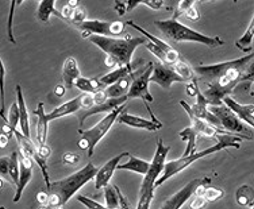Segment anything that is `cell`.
<instances>
[{
    "label": "cell",
    "instance_id": "cell-5",
    "mask_svg": "<svg viewBox=\"0 0 254 209\" xmlns=\"http://www.w3.org/2000/svg\"><path fill=\"white\" fill-rule=\"evenodd\" d=\"M154 23L157 29L160 30L166 38L172 39L175 42H197L208 48H218L225 44V41L220 39L219 37H208V35L201 34L196 30L181 25L180 22L172 18L166 20H156Z\"/></svg>",
    "mask_w": 254,
    "mask_h": 209
},
{
    "label": "cell",
    "instance_id": "cell-38",
    "mask_svg": "<svg viewBox=\"0 0 254 209\" xmlns=\"http://www.w3.org/2000/svg\"><path fill=\"white\" fill-rule=\"evenodd\" d=\"M225 196V192L219 188H215V186H207V189L204 192V197L207 201H216V200L222 199Z\"/></svg>",
    "mask_w": 254,
    "mask_h": 209
},
{
    "label": "cell",
    "instance_id": "cell-39",
    "mask_svg": "<svg viewBox=\"0 0 254 209\" xmlns=\"http://www.w3.org/2000/svg\"><path fill=\"white\" fill-rule=\"evenodd\" d=\"M195 4H196L195 0H183V1H180V3H179V5H177L176 12H175V14H173V16H172V19L177 20V18H179L181 14H186L187 11L190 10V7H193Z\"/></svg>",
    "mask_w": 254,
    "mask_h": 209
},
{
    "label": "cell",
    "instance_id": "cell-46",
    "mask_svg": "<svg viewBox=\"0 0 254 209\" xmlns=\"http://www.w3.org/2000/svg\"><path fill=\"white\" fill-rule=\"evenodd\" d=\"M93 100H95V105H100V104H103V103L107 102L108 96H107V93H106V89L93 93Z\"/></svg>",
    "mask_w": 254,
    "mask_h": 209
},
{
    "label": "cell",
    "instance_id": "cell-25",
    "mask_svg": "<svg viewBox=\"0 0 254 209\" xmlns=\"http://www.w3.org/2000/svg\"><path fill=\"white\" fill-rule=\"evenodd\" d=\"M134 68H126V66H123V68H118L114 69L113 72H110L106 76H103V77H99L100 80V83H102L103 88L106 89V88L111 87L115 83H118L119 80H122L123 77H127V76H130V74L134 73Z\"/></svg>",
    "mask_w": 254,
    "mask_h": 209
},
{
    "label": "cell",
    "instance_id": "cell-14",
    "mask_svg": "<svg viewBox=\"0 0 254 209\" xmlns=\"http://www.w3.org/2000/svg\"><path fill=\"white\" fill-rule=\"evenodd\" d=\"M128 156V153H121V154H118L114 158L108 160L107 163H104V165L99 169L98 175H96V178H95V188L96 189H102V188H106L108 186V182L111 180V177H113L114 171L117 170L118 166L121 163V160H122L123 157Z\"/></svg>",
    "mask_w": 254,
    "mask_h": 209
},
{
    "label": "cell",
    "instance_id": "cell-3",
    "mask_svg": "<svg viewBox=\"0 0 254 209\" xmlns=\"http://www.w3.org/2000/svg\"><path fill=\"white\" fill-rule=\"evenodd\" d=\"M99 169L91 162L84 166L73 174H70L66 178L60 181H54L48 186L50 196V205L53 208H61L64 204H66L70 197H73L84 185L89 182L93 178H96Z\"/></svg>",
    "mask_w": 254,
    "mask_h": 209
},
{
    "label": "cell",
    "instance_id": "cell-58",
    "mask_svg": "<svg viewBox=\"0 0 254 209\" xmlns=\"http://www.w3.org/2000/svg\"><path fill=\"white\" fill-rule=\"evenodd\" d=\"M54 209H63V208H54Z\"/></svg>",
    "mask_w": 254,
    "mask_h": 209
},
{
    "label": "cell",
    "instance_id": "cell-43",
    "mask_svg": "<svg viewBox=\"0 0 254 209\" xmlns=\"http://www.w3.org/2000/svg\"><path fill=\"white\" fill-rule=\"evenodd\" d=\"M87 20V11H85V8L84 7H78V8H76L74 10V15H73V19H72V23H73L74 26H78L81 25L83 22H85Z\"/></svg>",
    "mask_w": 254,
    "mask_h": 209
},
{
    "label": "cell",
    "instance_id": "cell-55",
    "mask_svg": "<svg viewBox=\"0 0 254 209\" xmlns=\"http://www.w3.org/2000/svg\"><path fill=\"white\" fill-rule=\"evenodd\" d=\"M0 141H1V143H0V147L3 149V147L7 146V143H8V141H10V139H8L7 136L1 135V134H0Z\"/></svg>",
    "mask_w": 254,
    "mask_h": 209
},
{
    "label": "cell",
    "instance_id": "cell-11",
    "mask_svg": "<svg viewBox=\"0 0 254 209\" xmlns=\"http://www.w3.org/2000/svg\"><path fill=\"white\" fill-rule=\"evenodd\" d=\"M204 181L205 177L204 178H196V180L190 181V182L184 185L180 190H177L175 195L171 196L169 199H166L165 201L162 203L161 207H160V209H180L192 196L195 195L196 189H197Z\"/></svg>",
    "mask_w": 254,
    "mask_h": 209
},
{
    "label": "cell",
    "instance_id": "cell-51",
    "mask_svg": "<svg viewBox=\"0 0 254 209\" xmlns=\"http://www.w3.org/2000/svg\"><path fill=\"white\" fill-rule=\"evenodd\" d=\"M50 153H52V150H50V147L48 146V145H44V146H38V154L44 159L48 160V158L50 157Z\"/></svg>",
    "mask_w": 254,
    "mask_h": 209
},
{
    "label": "cell",
    "instance_id": "cell-15",
    "mask_svg": "<svg viewBox=\"0 0 254 209\" xmlns=\"http://www.w3.org/2000/svg\"><path fill=\"white\" fill-rule=\"evenodd\" d=\"M223 104L229 108L230 111L234 112L242 122L254 128V104H240L238 102H235L231 96L223 99Z\"/></svg>",
    "mask_w": 254,
    "mask_h": 209
},
{
    "label": "cell",
    "instance_id": "cell-45",
    "mask_svg": "<svg viewBox=\"0 0 254 209\" xmlns=\"http://www.w3.org/2000/svg\"><path fill=\"white\" fill-rule=\"evenodd\" d=\"M207 203L208 201L205 200L204 196H196L190 204V209H203L207 205Z\"/></svg>",
    "mask_w": 254,
    "mask_h": 209
},
{
    "label": "cell",
    "instance_id": "cell-2",
    "mask_svg": "<svg viewBox=\"0 0 254 209\" xmlns=\"http://www.w3.org/2000/svg\"><path fill=\"white\" fill-rule=\"evenodd\" d=\"M89 41L96 45L107 54L106 57V66L108 68H132V54L139 45H146L145 37H135L132 38L127 35L126 38H110V37H100V35H91Z\"/></svg>",
    "mask_w": 254,
    "mask_h": 209
},
{
    "label": "cell",
    "instance_id": "cell-36",
    "mask_svg": "<svg viewBox=\"0 0 254 209\" xmlns=\"http://www.w3.org/2000/svg\"><path fill=\"white\" fill-rule=\"evenodd\" d=\"M20 123V113H19V105L18 103L15 102L12 105H11L10 113H8V124L12 127V130L16 131V126Z\"/></svg>",
    "mask_w": 254,
    "mask_h": 209
},
{
    "label": "cell",
    "instance_id": "cell-10",
    "mask_svg": "<svg viewBox=\"0 0 254 209\" xmlns=\"http://www.w3.org/2000/svg\"><path fill=\"white\" fill-rule=\"evenodd\" d=\"M126 23L122 22H103V20H85L77 27L81 31L83 38H89L91 35H100V37H110L111 35H121L125 33Z\"/></svg>",
    "mask_w": 254,
    "mask_h": 209
},
{
    "label": "cell",
    "instance_id": "cell-53",
    "mask_svg": "<svg viewBox=\"0 0 254 209\" xmlns=\"http://www.w3.org/2000/svg\"><path fill=\"white\" fill-rule=\"evenodd\" d=\"M1 135L7 136L8 139H11L12 135H15V131L12 130V127H11L10 124H5V126L1 127Z\"/></svg>",
    "mask_w": 254,
    "mask_h": 209
},
{
    "label": "cell",
    "instance_id": "cell-1",
    "mask_svg": "<svg viewBox=\"0 0 254 209\" xmlns=\"http://www.w3.org/2000/svg\"><path fill=\"white\" fill-rule=\"evenodd\" d=\"M253 59L254 53H250L234 61L196 66L195 73L197 78L208 87L203 95L210 105H223V99L230 96L234 88L240 85L246 66Z\"/></svg>",
    "mask_w": 254,
    "mask_h": 209
},
{
    "label": "cell",
    "instance_id": "cell-35",
    "mask_svg": "<svg viewBox=\"0 0 254 209\" xmlns=\"http://www.w3.org/2000/svg\"><path fill=\"white\" fill-rule=\"evenodd\" d=\"M4 63H3V59H0V115H1V119L4 120Z\"/></svg>",
    "mask_w": 254,
    "mask_h": 209
},
{
    "label": "cell",
    "instance_id": "cell-54",
    "mask_svg": "<svg viewBox=\"0 0 254 209\" xmlns=\"http://www.w3.org/2000/svg\"><path fill=\"white\" fill-rule=\"evenodd\" d=\"M66 92V87H64L63 84H60L57 87L54 88V95L57 96V98H63L64 95Z\"/></svg>",
    "mask_w": 254,
    "mask_h": 209
},
{
    "label": "cell",
    "instance_id": "cell-29",
    "mask_svg": "<svg viewBox=\"0 0 254 209\" xmlns=\"http://www.w3.org/2000/svg\"><path fill=\"white\" fill-rule=\"evenodd\" d=\"M74 87L78 88L81 92L91 93V95H93V93H96L99 92V91H103V89H104L102 83H100V80H99V77L96 78L80 77L77 81H76V84H74Z\"/></svg>",
    "mask_w": 254,
    "mask_h": 209
},
{
    "label": "cell",
    "instance_id": "cell-4",
    "mask_svg": "<svg viewBox=\"0 0 254 209\" xmlns=\"http://www.w3.org/2000/svg\"><path fill=\"white\" fill-rule=\"evenodd\" d=\"M240 142L241 138L234 135H218L216 136V143L212 145L208 149H205L203 151H196L193 154H190L188 157H180L179 159L169 160L165 163V169L162 171V175L157 180L156 188L161 186L165 181H168L169 178H172L173 175H176L177 173H180L184 169H187L188 166H190L192 163H195L196 160L201 159L204 157L210 156V154H214V153H218V151L223 150V149H227V147H234V149H240Z\"/></svg>",
    "mask_w": 254,
    "mask_h": 209
},
{
    "label": "cell",
    "instance_id": "cell-9",
    "mask_svg": "<svg viewBox=\"0 0 254 209\" xmlns=\"http://www.w3.org/2000/svg\"><path fill=\"white\" fill-rule=\"evenodd\" d=\"M153 69H154V63L147 62L143 68L134 70L131 74V87L130 91L127 93V98L130 99H142V102L145 105L147 103H152L153 99L152 93L149 92V83H150V77L153 74Z\"/></svg>",
    "mask_w": 254,
    "mask_h": 209
},
{
    "label": "cell",
    "instance_id": "cell-32",
    "mask_svg": "<svg viewBox=\"0 0 254 209\" xmlns=\"http://www.w3.org/2000/svg\"><path fill=\"white\" fill-rule=\"evenodd\" d=\"M19 151H12L10 157V181L11 184L15 185V188H18V184H19Z\"/></svg>",
    "mask_w": 254,
    "mask_h": 209
},
{
    "label": "cell",
    "instance_id": "cell-22",
    "mask_svg": "<svg viewBox=\"0 0 254 209\" xmlns=\"http://www.w3.org/2000/svg\"><path fill=\"white\" fill-rule=\"evenodd\" d=\"M16 103L19 105V113H20V132L26 136L30 138V124H29V112L26 107L25 98H23V92H22V87L19 84L16 85Z\"/></svg>",
    "mask_w": 254,
    "mask_h": 209
},
{
    "label": "cell",
    "instance_id": "cell-59",
    "mask_svg": "<svg viewBox=\"0 0 254 209\" xmlns=\"http://www.w3.org/2000/svg\"><path fill=\"white\" fill-rule=\"evenodd\" d=\"M250 209H254V207H252V208H250Z\"/></svg>",
    "mask_w": 254,
    "mask_h": 209
},
{
    "label": "cell",
    "instance_id": "cell-27",
    "mask_svg": "<svg viewBox=\"0 0 254 209\" xmlns=\"http://www.w3.org/2000/svg\"><path fill=\"white\" fill-rule=\"evenodd\" d=\"M52 15H56L57 18L64 19L63 14L54 8V0H44V1H41L38 5V11H37V18H38L41 22H45V23H46V22H49Z\"/></svg>",
    "mask_w": 254,
    "mask_h": 209
},
{
    "label": "cell",
    "instance_id": "cell-37",
    "mask_svg": "<svg viewBox=\"0 0 254 209\" xmlns=\"http://www.w3.org/2000/svg\"><path fill=\"white\" fill-rule=\"evenodd\" d=\"M20 1H12L11 3V7H10V16H8V39H10L11 44L16 45V39H15L14 37V30H12V27H14V14H15V7L16 5H19Z\"/></svg>",
    "mask_w": 254,
    "mask_h": 209
},
{
    "label": "cell",
    "instance_id": "cell-44",
    "mask_svg": "<svg viewBox=\"0 0 254 209\" xmlns=\"http://www.w3.org/2000/svg\"><path fill=\"white\" fill-rule=\"evenodd\" d=\"M80 159H81V157L78 156L77 153H65L63 157V162L66 165H76Z\"/></svg>",
    "mask_w": 254,
    "mask_h": 209
},
{
    "label": "cell",
    "instance_id": "cell-16",
    "mask_svg": "<svg viewBox=\"0 0 254 209\" xmlns=\"http://www.w3.org/2000/svg\"><path fill=\"white\" fill-rule=\"evenodd\" d=\"M19 151V150H18ZM33 159H30L26 156H23L19 151V165H20V174H19V184L15 192L14 203H19L20 197L23 195V190L27 186V184L33 177Z\"/></svg>",
    "mask_w": 254,
    "mask_h": 209
},
{
    "label": "cell",
    "instance_id": "cell-41",
    "mask_svg": "<svg viewBox=\"0 0 254 209\" xmlns=\"http://www.w3.org/2000/svg\"><path fill=\"white\" fill-rule=\"evenodd\" d=\"M0 174H1V180L10 181V158L7 157H1L0 158Z\"/></svg>",
    "mask_w": 254,
    "mask_h": 209
},
{
    "label": "cell",
    "instance_id": "cell-56",
    "mask_svg": "<svg viewBox=\"0 0 254 209\" xmlns=\"http://www.w3.org/2000/svg\"><path fill=\"white\" fill-rule=\"evenodd\" d=\"M68 4H69V7H72L73 10H76V8H78V7H80V5H78L77 0H72V1H69Z\"/></svg>",
    "mask_w": 254,
    "mask_h": 209
},
{
    "label": "cell",
    "instance_id": "cell-13",
    "mask_svg": "<svg viewBox=\"0 0 254 209\" xmlns=\"http://www.w3.org/2000/svg\"><path fill=\"white\" fill-rule=\"evenodd\" d=\"M127 100H128L127 96L119 99H108L107 102L103 103L100 105H95V107L89 108V109H81V111L77 113L78 122H80V128L84 126V120H85L87 117L92 116V115H96V113H102V112H108V113H110V112L115 111L117 108L125 105V103H126Z\"/></svg>",
    "mask_w": 254,
    "mask_h": 209
},
{
    "label": "cell",
    "instance_id": "cell-42",
    "mask_svg": "<svg viewBox=\"0 0 254 209\" xmlns=\"http://www.w3.org/2000/svg\"><path fill=\"white\" fill-rule=\"evenodd\" d=\"M76 199L87 207V209H108L106 205L99 204L98 201H95L92 199H88V197H85V196H77Z\"/></svg>",
    "mask_w": 254,
    "mask_h": 209
},
{
    "label": "cell",
    "instance_id": "cell-19",
    "mask_svg": "<svg viewBox=\"0 0 254 209\" xmlns=\"http://www.w3.org/2000/svg\"><path fill=\"white\" fill-rule=\"evenodd\" d=\"M118 123L121 124H126V126L134 127V128H141V130H147V131H157L162 127V123H154L152 120H147V119H143V117L134 116V115H130L127 112L123 111L119 116H118Z\"/></svg>",
    "mask_w": 254,
    "mask_h": 209
},
{
    "label": "cell",
    "instance_id": "cell-52",
    "mask_svg": "<svg viewBox=\"0 0 254 209\" xmlns=\"http://www.w3.org/2000/svg\"><path fill=\"white\" fill-rule=\"evenodd\" d=\"M114 8L117 10V12L121 15V16L126 14V3H125V1H115V3H114Z\"/></svg>",
    "mask_w": 254,
    "mask_h": 209
},
{
    "label": "cell",
    "instance_id": "cell-17",
    "mask_svg": "<svg viewBox=\"0 0 254 209\" xmlns=\"http://www.w3.org/2000/svg\"><path fill=\"white\" fill-rule=\"evenodd\" d=\"M127 26H131L132 29L138 30L139 33H142V34L145 35V38H147L150 42H153V44L156 45V46H158L160 49L162 50V52H165L166 54H168V57H169V66H173L175 63L179 61V59L181 58V55L179 54V52L177 50H175L172 46H169V45L166 44V42H164V41H161L160 38H157V37H154V35H152L150 33H147L146 30H143L141 27V26L135 25L132 20H128V22H126Z\"/></svg>",
    "mask_w": 254,
    "mask_h": 209
},
{
    "label": "cell",
    "instance_id": "cell-7",
    "mask_svg": "<svg viewBox=\"0 0 254 209\" xmlns=\"http://www.w3.org/2000/svg\"><path fill=\"white\" fill-rule=\"evenodd\" d=\"M208 111L218 117L222 130L226 134L238 136L241 139H249V141L254 139V131L252 130V127L242 122L234 112H231L226 107L225 104L223 105H210Z\"/></svg>",
    "mask_w": 254,
    "mask_h": 209
},
{
    "label": "cell",
    "instance_id": "cell-28",
    "mask_svg": "<svg viewBox=\"0 0 254 209\" xmlns=\"http://www.w3.org/2000/svg\"><path fill=\"white\" fill-rule=\"evenodd\" d=\"M253 38H254V15L252 20H250L248 29L244 33V35L241 37L237 42H235V46L240 50H242L244 53H249L253 49Z\"/></svg>",
    "mask_w": 254,
    "mask_h": 209
},
{
    "label": "cell",
    "instance_id": "cell-47",
    "mask_svg": "<svg viewBox=\"0 0 254 209\" xmlns=\"http://www.w3.org/2000/svg\"><path fill=\"white\" fill-rule=\"evenodd\" d=\"M187 93L192 96V98H196L200 91H199V85H197V81H193V83L187 84Z\"/></svg>",
    "mask_w": 254,
    "mask_h": 209
},
{
    "label": "cell",
    "instance_id": "cell-23",
    "mask_svg": "<svg viewBox=\"0 0 254 209\" xmlns=\"http://www.w3.org/2000/svg\"><path fill=\"white\" fill-rule=\"evenodd\" d=\"M127 157H128V162H126V163H119L118 170H130L142 175L147 174L149 167H150V162L141 159V158H137V157L132 156L130 153H128Z\"/></svg>",
    "mask_w": 254,
    "mask_h": 209
},
{
    "label": "cell",
    "instance_id": "cell-50",
    "mask_svg": "<svg viewBox=\"0 0 254 209\" xmlns=\"http://www.w3.org/2000/svg\"><path fill=\"white\" fill-rule=\"evenodd\" d=\"M37 201L41 205H50V196L45 192H39L37 195Z\"/></svg>",
    "mask_w": 254,
    "mask_h": 209
},
{
    "label": "cell",
    "instance_id": "cell-6",
    "mask_svg": "<svg viewBox=\"0 0 254 209\" xmlns=\"http://www.w3.org/2000/svg\"><path fill=\"white\" fill-rule=\"evenodd\" d=\"M123 109H125V105L117 108L115 111L110 112L107 116L103 117L102 120L98 124H95L91 130H87V131L81 130V128L78 130V134L81 135L80 141H78V147L88 151V157L93 156V151H95L96 145L110 131V128L114 126V123L117 122L118 116L122 113Z\"/></svg>",
    "mask_w": 254,
    "mask_h": 209
},
{
    "label": "cell",
    "instance_id": "cell-40",
    "mask_svg": "<svg viewBox=\"0 0 254 209\" xmlns=\"http://www.w3.org/2000/svg\"><path fill=\"white\" fill-rule=\"evenodd\" d=\"M154 197V192H147V193H139L137 209H150L152 200Z\"/></svg>",
    "mask_w": 254,
    "mask_h": 209
},
{
    "label": "cell",
    "instance_id": "cell-57",
    "mask_svg": "<svg viewBox=\"0 0 254 209\" xmlns=\"http://www.w3.org/2000/svg\"><path fill=\"white\" fill-rule=\"evenodd\" d=\"M38 209H53V207L52 205H41V207H38Z\"/></svg>",
    "mask_w": 254,
    "mask_h": 209
},
{
    "label": "cell",
    "instance_id": "cell-12",
    "mask_svg": "<svg viewBox=\"0 0 254 209\" xmlns=\"http://www.w3.org/2000/svg\"><path fill=\"white\" fill-rule=\"evenodd\" d=\"M150 83H156L164 89H169L173 83H186V81L172 69V66H168L162 62H157L154 63Z\"/></svg>",
    "mask_w": 254,
    "mask_h": 209
},
{
    "label": "cell",
    "instance_id": "cell-20",
    "mask_svg": "<svg viewBox=\"0 0 254 209\" xmlns=\"http://www.w3.org/2000/svg\"><path fill=\"white\" fill-rule=\"evenodd\" d=\"M80 77H81V72L78 69V63L76 58H73V57L66 58L63 66V80L66 85V89L73 87Z\"/></svg>",
    "mask_w": 254,
    "mask_h": 209
},
{
    "label": "cell",
    "instance_id": "cell-30",
    "mask_svg": "<svg viewBox=\"0 0 254 209\" xmlns=\"http://www.w3.org/2000/svg\"><path fill=\"white\" fill-rule=\"evenodd\" d=\"M235 200H237V204L241 207H248L254 200V190L249 185H242L235 192Z\"/></svg>",
    "mask_w": 254,
    "mask_h": 209
},
{
    "label": "cell",
    "instance_id": "cell-24",
    "mask_svg": "<svg viewBox=\"0 0 254 209\" xmlns=\"http://www.w3.org/2000/svg\"><path fill=\"white\" fill-rule=\"evenodd\" d=\"M131 74L127 76V77H123L122 80H119L118 83H115L111 87L106 88V93H107L108 99H119L127 96V93L130 91V87H131Z\"/></svg>",
    "mask_w": 254,
    "mask_h": 209
},
{
    "label": "cell",
    "instance_id": "cell-34",
    "mask_svg": "<svg viewBox=\"0 0 254 209\" xmlns=\"http://www.w3.org/2000/svg\"><path fill=\"white\" fill-rule=\"evenodd\" d=\"M254 83V59L250 61L249 65L246 66V70H245L244 76H242V80H241L238 88H245V89H249L250 84Z\"/></svg>",
    "mask_w": 254,
    "mask_h": 209
},
{
    "label": "cell",
    "instance_id": "cell-18",
    "mask_svg": "<svg viewBox=\"0 0 254 209\" xmlns=\"http://www.w3.org/2000/svg\"><path fill=\"white\" fill-rule=\"evenodd\" d=\"M81 109H83V95H80L77 98H74L72 100H69V102L61 104L60 107H57L56 109L50 112V113H48L46 119H48V122H50V120H56V119L68 116V115H73V113L77 115Z\"/></svg>",
    "mask_w": 254,
    "mask_h": 209
},
{
    "label": "cell",
    "instance_id": "cell-33",
    "mask_svg": "<svg viewBox=\"0 0 254 209\" xmlns=\"http://www.w3.org/2000/svg\"><path fill=\"white\" fill-rule=\"evenodd\" d=\"M125 3H126V12L132 11L138 5H146V7H150L152 10H160L164 5L162 0H127Z\"/></svg>",
    "mask_w": 254,
    "mask_h": 209
},
{
    "label": "cell",
    "instance_id": "cell-31",
    "mask_svg": "<svg viewBox=\"0 0 254 209\" xmlns=\"http://www.w3.org/2000/svg\"><path fill=\"white\" fill-rule=\"evenodd\" d=\"M104 199L108 209L119 208V188L115 185H108L104 188Z\"/></svg>",
    "mask_w": 254,
    "mask_h": 209
},
{
    "label": "cell",
    "instance_id": "cell-49",
    "mask_svg": "<svg viewBox=\"0 0 254 209\" xmlns=\"http://www.w3.org/2000/svg\"><path fill=\"white\" fill-rule=\"evenodd\" d=\"M184 15H186L188 19L195 20V22H196V20H199V18H200V12L197 11V8H196L195 5H193V7H190V10L187 11Z\"/></svg>",
    "mask_w": 254,
    "mask_h": 209
},
{
    "label": "cell",
    "instance_id": "cell-8",
    "mask_svg": "<svg viewBox=\"0 0 254 209\" xmlns=\"http://www.w3.org/2000/svg\"><path fill=\"white\" fill-rule=\"evenodd\" d=\"M169 150H171V147L165 146V145H164V141L160 138V139L157 141L156 154H154L153 160L150 162L149 171H147V174L143 177V181H142L139 193L154 192V189H156L157 180L161 177L162 171H164V169H165L166 156H168Z\"/></svg>",
    "mask_w": 254,
    "mask_h": 209
},
{
    "label": "cell",
    "instance_id": "cell-26",
    "mask_svg": "<svg viewBox=\"0 0 254 209\" xmlns=\"http://www.w3.org/2000/svg\"><path fill=\"white\" fill-rule=\"evenodd\" d=\"M172 69H173V70H175L187 84L193 83V81H199V78H197V76H196L195 73V69L192 68L190 63L187 62L183 57L172 66Z\"/></svg>",
    "mask_w": 254,
    "mask_h": 209
},
{
    "label": "cell",
    "instance_id": "cell-21",
    "mask_svg": "<svg viewBox=\"0 0 254 209\" xmlns=\"http://www.w3.org/2000/svg\"><path fill=\"white\" fill-rule=\"evenodd\" d=\"M35 115L38 116V122H37V142L38 146H44L48 145V119H46V113L44 111V103H38V107L35 109Z\"/></svg>",
    "mask_w": 254,
    "mask_h": 209
},
{
    "label": "cell",
    "instance_id": "cell-48",
    "mask_svg": "<svg viewBox=\"0 0 254 209\" xmlns=\"http://www.w3.org/2000/svg\"><path fill=\"white\" fill-rule=\"evenodd\" d=\"M61 14H63L64 19L72 22V19H73V15H74V10L72 8V7H69V4H66V5H64Z\"/></svg>",
    "mask_w": 254,
    "mask_h": 209
}]
</instances>
